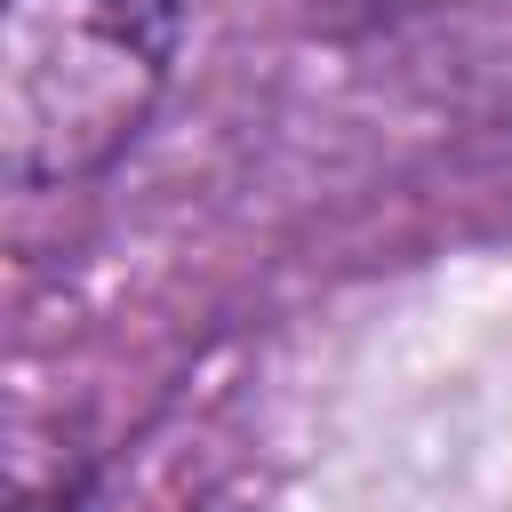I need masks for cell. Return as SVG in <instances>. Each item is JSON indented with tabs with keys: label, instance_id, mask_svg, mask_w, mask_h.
Returning <instances> with one entry per match:
<instances>
[{
	"label": "cell",
	"instance_id": "1",
	"mask_svg": "<svg viewBox=\"0 0 512 512\" xmlns=\"http://www.w3.org/2000/svg\"><path fill=\"white\" fill-rule=\"evenodd\" d=\"M176 56V0H8L0 160L8 184H80L144 128Z\"/></svg>",
	"mask_w": 512,
	"mask_h": 512
}]
</instances>
